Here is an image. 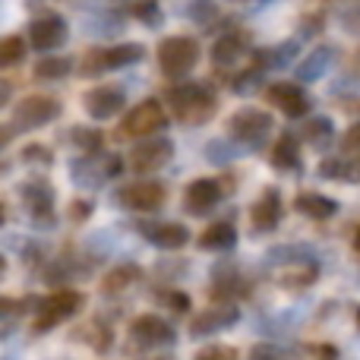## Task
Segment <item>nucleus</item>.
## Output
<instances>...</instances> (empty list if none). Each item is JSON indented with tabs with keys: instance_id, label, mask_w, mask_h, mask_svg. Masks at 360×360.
Returning a JSON list of instances; mask_svg holds the SVG:
<instances>
[{
	"instance_id": "423d86ee",
	"label": "nucleus",
	"mask_w": 360,
	"mask_h": 360,
	"mask_svg": "<svg viewBox=\"0 0 360 360\" xmlns=\"http://www.w3.org/2000/svg\"><path fill=\"white\" fill-rule=\"evenodd\" d=\"M114 199L133 212H155L165 205V186L155 184V180H139V184H130V186H124V190H117Z\"/></svg>"
},
{
	"instance_id": "5701e85b",
	"label": "nucleus",
	"mask_w": 360,
	"mask_h": 360,
	"mask_svg": "<svg viewBox=\"0 0 360 360\" xmlns=\"http://www.w3.org/2000/svg\"><path fill=\"white\" fill-rule=\"evenodd\" d=\"M51 199H54V193H51L48 184H29L25 186V202H29L32 212H48Z\"/></svg>"
},
{
	"instance_id": "9d476101",
	"label": "nucleus",
	"mask_w": 360,
	"mask_h": 360,
	"mask_svg": "<svg viewBox=\"0 0 360 360\" xmlns=\"http://www.w3.org/2000/svg\"><path fill=\"white\" fill-rule=\"evenodd\" d=\"M269 130H272V117H269L266 111H256V108L237 111L234 117H231V133H234L237 139H250V143H256V139H262Z\"/></svg>"
},
{
	"instance_id": "1a4fd4ad",
	"label": "nucleus",
	"mask_w": 360,
	"mask_h": 360,
	"mask_svg": "<svg viewBox=\"0 0 360 360\" xmlns=\"http://www.w3.org/2000/svg\"><path fill=\"white\" fill-rule=\"evenodd\" d=\"M139 231H143L146 240L162 250H180L190 243V231L177 221H152V224H143Z\"/></svg>"
},
{
	"instance_id": "473e14b6",
	"label": "nucleus",
	"mask_w": 360,
	"mask_h": 360,
	"mask_svg": "<svg viewBox=\"0 0 360 360\" xmlns=\"http://www.w3.org/2000/svg\"><path fill=\"white\" fill-rule=\"evenodd\" d=\"M19 304L13 297H0V316H6V313H16Z\"/></svg>"
},
{
	"instance_id": "0eeeda50",
	"label": "nucleus",
	"mask_w": 360,
	"mask_h": 360,
	"mask_svg": "<svg viewBox=\"0 0 360 360\" xmlns=\"http://www.w3.org/2000/svg\"><path fill=\"white\" fill-rule=\"evenodd\" d=\"M171 155H174V146H171L168 139H146L143 146H136V149H133L130 165H133V171L146 174V171L165 168V165L171 162Z\"/></svg>"
},
{
	"instance_id": "bb28decb",
	"label": "nucleus",
	"mask_w": 360,
	"mask_h": 360,
	"mask_svg": "<svg viewBox=\"0 0 360 360\" xmlns=\"http://www.w3.org/2000/svg\"><path fill=\"white\" fill-rule=\"evenodd\" d=\"M193 360H240V354H237V348H231V345H209V348L196 351Z\"/></svg>"
},
{
	"instance_id": "79ce46f5",
	"label": "nucleus",
	"mask_w": 360,
	"mask_h": 360,
	"mask_svg": "<svg viewBox=\"0 0 360 360\" xmlns=\"http://www.w3.org/2000/svg\"><path fill=\"white\" fill-rule=\"evenodd\" d=\"M158 360H165V357H158Z\"/></svg>"
},
{
	"instance_id": "412c9836",
	"label": "nucleus",
	"mask_w": 360,
	"mask_h": 360,
	"mask_svg": "<svg viewBox=\"0 0 360 360\" xmlns=\"http://www.w3.org/2000/svg\"><path fill=\"white\" fill-rule=\"evenodd\" d=\"M105 51V67H124V63H136L143 57L139 44H117V48H101Z\"/></svg>"
},
{
	"instance_id": "58836bf2",
	"label": "nucleus",
	"mask_w": 360,
	"mask_h": 360,
	"mask_svg": "<svg viewBox=\"0 0 360 360\" xmlns=\"http://www.w3.org/2000/svg\"><path fill=\"white\" fill-rule=\"evenodd\" d=\"M4 218H6V205L0 202V224H4Z\"/></svg>"
},
{
	"instance_id": "f03ea898",
	"label": "nucleus",
	"mask_w": 360,
	"mask_h": 360,
	"mask_svg": "<svg viewBox=\"0 0 360 360\" xmlns=\"http://www.w3.org/2000/svg\"><path fill=\"white\" fill-rule=\"evenodd\" d=\"M165 124H168V114H165L162 101L149 98V101H143V105H136L124 117V124H120V136H127V139H146V136H152V133L162 130Z\"/></svg>"
},
{
	"instance_id": "f257e3e1",
	"label": "nucleus",
	"mask_w": 360,
	"mask_h": 360,
	"mask_svg": "<svg viewBox=\"0 0 360 360\" xmlns=\"http://www.w3.org/2000/svg\"><path fill=\"white\" fill-rule=\"evenodd\" d=\"M199 60V44L186 35H174V38H165L158 44V63L168 76H184L196 67Z\"/></svg>"
},
{
	"instance_id": "e433bc0d",
	"label": "nucleus",
	"mask_w": 360,
	"mask_h": 360,
	"mask_svg": "<svg viewBox=\"0 0 360 360\" xmlns=\"http://www.w3.org/2000/svg\"><path fill=\"white\" fill-rule=\"evenodd\" d=\"M10 143V130H6V127H0V146H6Z\"/></svg>"
},
{
	"instance_id": "c9c22d12",
	"label": "nucleus",
	"mask_w": 360,
	"mask_h": 360,
	"mask_svg": "<svg viewBox=\"0 0 360 360\" xmlns=\"http://www.w3.org/2000/svg\"><path fill=\"white\" fill-rule=\"evenodd\" d=\"M168 304H174L180 313H186V310H190V304H186V297H184V294H174V297H171Z\"/></svg>"
},
{
	"instance_id": "c756f323",
	"label": "nucleus",
	"mask_w": 360,
	"mask_h": 360,
	"mask_svg": "<svg viewBox=\"0 0 360 360\" xmlns=\"http://www.w3.org/2000/svg\"><path fill=\"white\" fill-rule=\"evenodd\" d=\"M326 63H329V51H319V54L304 67V76H310V79H313V76H319V70H323Z\"/></svg>"
},
{
	"instance_id": "7c9ffc66",
	"label": "nucleus",
	"mask_w": 360,
	"mask_h": 360,
	"mask_svg": "<svg viewBox=\"0 0 360 360\" xmlns=\"http://www.w3.org/2000/svg\"><path fill=\"white\" fill-rule=\"evenodd\" d=\"M345 149H360V124H354L345 133Z\"/></svg>"
},
{
	"instance_id": "9b49d317",
	"label": "nucleus",
	"mask_w": 360,
	"mask_h": 360,
	"mask_svg": "<svg viewBox=\"0 0 360 360\" xmlns=\"http://www.w3.org/2000/svg\"><path fill=\"white\" fill-rule=\"evenodd\" d=\"M63 38H67V25H63L60 16H41V19H35L29 29V41H32V48H38V51L60 48Z\"/></svg>"
},
{
	"instance_id": "dca6fc26",
	"label": "nucleus",
	"mask_w": 360,
	"mask_h": 360,
	"mask_svg": "<svg viewBox=\"0 0 360 360\" xmlns=\"http://www.w3.org/2000/svg\"><path fill=\"white\" fill-rule=\"evenodd\" d=\"M294 209L300 212V215L307 218H316V221H326V218H332L338 212V202L329 196H323V193H300L297 199H294Z\"/></svg>"
},
{
	"instance_id": "4468645a",
	"label": "nucleus",
	"mask_w": 360,
	"mask_h": 360,
	"mask_svg": "<svg viewBox=\"0 0 360 360\" xmlns=\"http://www.w3.org/2000/svg\"><path fill=\"white\" fill-rule=\"evenodd\" d=\"M250 221H253L256 231H272L278 228L281 221V196L278 190H266L250 209Z\"/></svg>"
},
{
	"instance_id": "6ab92c4d",
	"label": "nucleus",
	"mask_w": 360,
	"mask_h": 360,
	"mask_svg": "<svg viewBox=\"0 0 360 360\" xmlns=\"http://www.w3.org/2000/svg\"><path fill=\"white\" fill-rule=\"evenodd\" d=\"M237 243V231L231 228L228 221L209 224V228L199 234V247L202 250H231Z\"/></svg>"
},
{
	"instance_id": "f8f14e48",
	"label": "nucleus",
	"mask_w": 360,
	"mask_h": 360,
	"mask_svg": "<svg viewBox=\"0 0 360 360\" xmlns=\"http://www.w3.org/2000/svg\"><path fill=\"white\" fill-rule=\"evenodd\" d=\"M124 108V92L117 86H101V89H92L86 95V111L92 114L95 120H108Z\"/></svg>"
},
{
	"instance_id": "2eb2a0df",
	"label": "nucleus",
	"mask_w": 360,
	"mask_h": 360,
	"mask_svg": "<svg viewBox=\"0 0 360 360\" xmlns=\"http://www.w3.org/2000/svg\"><path fill=\"white\" fill-rule=\"evenodd\" d=\"M221 199V186L215 184V180H193L190 186H186L184 193V205L186 212H193V215H202V212H209L212 205Z\"/></svg>"
},
{
	"instance_id": "4be33fe9",
	"label": "nucleus",
	"mask_w": 360,
	"mask_h": 360,
	"mask_svg": "<svg viewBox=\"0 0 360 360\" xmlns=\"http://www.w3.org/2000/svg\"><path fill=\"white\" fill-rule=\"evenodd\" d=\"M25 54V41L19 35H4L0 38V70L16 67Z\"/></svg>"
},
{
	"instance_id": "2f4dec72",
	"label": "nucleus",
	"mask_w": 360,
	"mask_h": 360,
	"mask_svg": "<svg viewBox=\"0 0 360 360\" xmlns=\"http://www.w3.org/2000/svg\"><path fill=\"white\" fill-rule=\"evenodd\" d=\"M22 155H25V158H41L44 165L51 162V152H48V149H41V146H29V149L22 152Z\"/></svg>"
},
{
	"instance_id": "39448f33",
	"label": "nucleus",
	"mask_w": 360,
	"mask_h": 360,
	"mask_svg": "<svg viewBox=\"0 0 360 360\" xmlns=\"http://www.w3.org/2000/svg\"><path fill=\"white\" fill-rule=\"evenodd\" d=\"M57 114H60V101L57 98H51V95H29L16 108V127L19 130H35V127L51 124Z\"/></svg>"
},
{
	"instance_id": "a19ab883",
	"label": "nucleus",
	"mask_w": 360,
	"mask_h": 360,
	"mask_svg": "<svg viewBox=\"0 0 360 360\" xmlns=\"http://www.w3.org/2000/svg\"><path fill=\"white\" fill-rule=\"evenodd\" d=\"M357 326H360V310H357Z\"/></svg>"
},
{
	"instance_id": "ddd939ff",
	"label": "nucleus",
	"mask_w": 360,
	"mask_h": 360,
	"mask_svg": "<svg viewBox=\"0 0 360 360\" xmlns=\"http://www.w3.org/2000/svg\"><path fill=\"white\" fill-rule=\"evenodd\" d=\"M130 338H136L139 345H168L174 342V329L162 316H139L130 326Z\"/></svg>"
},
{
	"instance_id": "a878e982",
	"label": "nucleus",
	"mask_w": 360,
	"mask_h": 360,
	"mask_svg": "<svg viewBox=\"0 0 360 360\" xmlns=\"http://www.w3.org/2000/svg\"><path fill=\"white\" fill-rule=\"evenodd\" d=\"M250 360H297V354L288 348H281V345H256L253 351H250Z\"/></svg>"
},
{
	"instance_id": "f704fd0d",
	"label": "nucleus",
	"mask_w": 360,
	"mask_h": 360,
	"mask_svg": "<svg viewBox=\"0 0 360 360\" xmlns=\"http://www.w3.org/2000/svg\"><path fill=\"white\" fill-rule=\"evenodd\" d=\"M10 95H13L10 82H6V79H0V108H4V105H6V101H10Z\"/></svg>"
},
{
	"instance_id": "ea45409f",
	"label": "nucleus",
	"mask_w": 360,
	"mask_h": 360,
	"mask_svg": "<svg viewBox=\"0 0 360 360\" xmlns=\"http://www.w3.org/2000/svg\"><path fill=\"white\" fill-rule=\"evenodd\" d=\"M0 275H4V259H0Z\"/></svg>"
},
{
	"instance_id": "cd10ccee",
	"label": "nucleus",
	"mask_w": 360,
	"mask_h": 360,
	"mask_svg": "<svg viewBox=\"0 0 360 360\" xmlns=\"http://www.w3.org/2000/svg\"><path fill=\"white\" fill-rule=\"evenodd\" d=\"M319 174L323 177H357L354 171L348 168V162H342V158H329V162L319 165Z\"/></svg>"
},
{
	"instance_id": "20e7f679",
	"label": "nucleus",
	"mask_w": 360,
	"mask_h": 360,
	"mask_svg": "<svg viewBox=\"0 0 360 360\" xmlns=\"http://www.w3.org/2000/svg\"><path fill=\"white\" fill-rule=\"evenodd\" d=\"M171 98H174L177 117H184L186 124H202V120L212 117V111H215V98H212L205 89H199V86L177 89Z\"/></svg>"
},
{
	"instance_id": "393cba45",
	"label": "nucleus",
	"mask_w": 360,
	"mask_h": 360,
	"mask_svg": "<svg viewBox=\"0 0 360 360\" xmlns=\"http://www.w3.org/2000/svg\"><path fill=\"white\" fill-rule=\"evenodd\" d=\"M67 73H70L67 57H44L35 67V76H41V79H60V76H67Z\"/></svg>"
},
{
	"instance_id": "4c0bfd02",
	"label": "nucleus",
	"mask_w": 360,
	"mask_h": 360,
	"mask_svg": "<svg viewBox=\"0 0 360 360\" xmlns=\"http://www.w3.org/2000/svg\"><path fill=\"white\" fill-rule=\"evenodd\" d=\"M354 250L360 253V228H357V234H354Z\"/></svg>"
},
{
	"instance_id": "aec40b11",
	"label": "nucleus",
	"mask_w": 360,
	"mask_h": 360,
	"mask_svg": "<svg viewBox=\"0 0 360 360\" xmlns=\"http://www.w3.org/2000/svg\"><path fill=\"white\" fill-rule=\"evenodd\" d=\"M139 275H143L139 272V266H133V262H120L117 269H111V272L101 278V291L105 294H120V291H127Z\"/></svg>"
},
{
	"instance_id": "72a5a7b5",
	"label": "nucleus",
	"mask_w": 360,
	"mask_h": 360,
	"mask_svg": "<svg viewBox=\"0 0 360 360\" xmlns=\"http://www.w3.org/2000/svg\"><path fill=\"white\" fill-rule=\"evenodd\" d=\"M86 215H89V202H76L73 205V218L76 221H86Z\"/></svg>"
},
{
	"instance_id": "7ed1b4c3",
	"label": "nucleus",
	"mask_w": 360,
	"mask_h": 360,
	"mask_svg": "<svg viewBox=\"0 0 360 360\" xmlns=\"http://www.w3.org/2000/svg\"><path fill=\"white\" fill-rule=\"evenodd\" d=\"M79 307H82V294L79 291H73V288L54 291L48 300H41V310H38V319H35V332L54 329L57 323L70 319L73 313H79Z\"/></svg>"
},
{
	"instance_id": "f3484780",
	"label": "nucleus",
	"mask_w": 360,
	"mask_h": 360,
	"mask_svg": "<svg viewBox=\"0 0 360 360\" xmlns=\"http://www.w3.org/2000/svg\"><path fill=\"white\" fill-rule=\"evenodd\" d=\"M234 323H237L234 310H205V313H196V319L190 323V332L193 335H215V332L228 329Z\"/></svg>"
},
{
	"instance_id": "6e6552de",
	"label": "nucleus",
	"mask_w": 360,
	"mask_h": 360,
	"mask_svg": "<svg viewBox=\"0 0 360 360\" xmlns=\"http://www.w3.org/2000/svg\"><path fill=\"white\" fill-rule=\"evenodd\" d=\"M266 95L278 111L288 114V117H304V114L310 111V98H307V92L297 86V82H275V86H269Z\"/></svg>"
},
{
	"instance_id": "c85d7f7f",
	"label": "nucleus",
	"mask_w": 360,
	"mask_h": 360,
	"mask_svg": "<svg viewBox=\"0 0 360 360\" xmlns=\"http://www.w3.org/2000/svg\"><path fill=\"white\" fill-rule=\"evenodd\" d=\"M73 139L82 146V149H89V152L101 146V133L98 130H73Z\"/></svg>"
},
{
	"instance_id": "a211bd4d",
	"label": "nucleus",
	"mask_w": 360,
	"mask_h": 360,
	"mask_svg": "<svg viewBox=\"0 0 360 360\" xmlns=\"http://www.w3.org/2000/svg\"><path fill=\"white\" fill-rule=\"evenodd\" d=\"M272 165L278 171H297L300 168V146L291 133L278 136V143L272 146Z\"/></svg>"
},
{
	"instance_id": "b1692460",
	"label": "nucleus",
	"mask_w": 360,
	"mask_h": 360,
	"mask_svg": "<svg viewBox=\"0 0 360 360\" xmlns=\"http://www.w3.org/2000/svg\"><path fill=\"white\" fill-rule=\"evenodd\" d=\"M332 133H335V130H332V120L329 117H313L310 124H307L304 136L310 139L313 146H326L332 139Z\"/></svg>"
}]
</instances>
